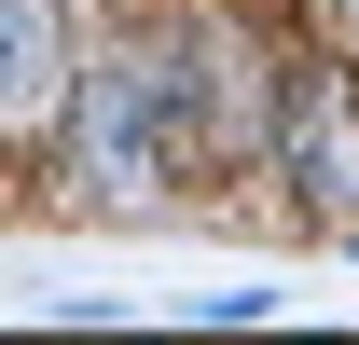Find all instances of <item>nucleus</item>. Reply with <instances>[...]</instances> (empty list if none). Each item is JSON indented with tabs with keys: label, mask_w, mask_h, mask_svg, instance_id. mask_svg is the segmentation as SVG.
Segmentation results:
<instances>
[{
	"label": "nucleus",
	"mask_w": 359,
	"mask_h": 345,
	"mask_svg": "<svg viewBox=\"0 0 359 345\" xmlns=\"http://www.w3.org/2000/svg\"><path fill=\"white\" fill-rule=\"evenodd\" d=\"M346 28H359V0H346Z\"/></svg>",
	"instance_id": "3"
},
{
	"label": "nucleus",
	"mask_w": 359,
	"mask_h": 345,
	"mask_svg": "<svg viewBox=\"0 0 359 345\" xmlns=\"http://www.w3.org/2000/svg\"><path fill=\"white\" fill-rule=\"evenodd\" d=\"M83 180L97 194H152V83H138V69H97V97H83Z\"/></svg>",
	"instance_id": "1"
},
{
	"label": "nucleus",
	"mask_w": 359,
	"mask_h": 345,
	"mask_svg": "<svg viewBox=\"0 0 359 345\" xmlns=\"http://www.w3.org/2000/svg\"><path fill=\"white\" fill-rule=\"evenodd\" d=\"M55 97V0H0V125Z\"/></svg>",
	"instance_id": "2"
}]
</instances>
